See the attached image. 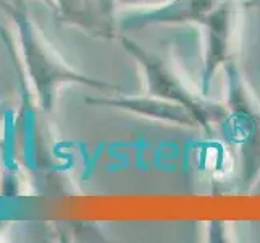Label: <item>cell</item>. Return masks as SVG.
Here are the masks:
<instances>
[{
  "label": "cell",
  "mask_w": 260,
  "mask_h": 243,
  "mask_svg": "<svg viewBox=\"0 0 260 243\" xmlns=\"http://www.w3.org/2000/svg\"><path fill=\"white\" fill-rule=\"evenodd\" d=\"M0 10L15 26L23 68L28 75L41 112L50 114L55 109L58 89L65 85H78L97 89L102 94L120 93V86L75 70L52 49L44 34L29 16L24 0H0Z\"/></svg>",
  "instance_id": "6da1fadb"
},
{
  "label": "cell",
  "mask_w": 260,
  "mask_h": 243,
  "mask_svg": "<svg viewBox=\"0 0 260 243\" xmlns=\"http://www.w3.org/2000/svg\"><path fill=\"white\" fill-rule=\"evenodd\" d=\"M226 78V115L220 131L238 159V183L249 190L260 177V105L250 93L236 59L223 67Z\"/></svg>",
  "instance_id": "7a4b0ae2"
},
{
  "label": "cell",
  "mask_w": 260,
  "mask_h": 243,
  "mask_svg": "<svg viewBox=\"0 0 260 243\" xmlns=\"http://www.w3.org/2000/svg\"><path fill=\"white\" fill-rule=\"evenodd\" d=\"M116 41H120L123 49L139 65L142 75H144L149 94L184 105L196 117L197 123H199V130H204L205 133H213L215 128L221 127V122L225 120L226 115V104L210 101L207 96L191 91L176 71L168 65L165 59L142 47L141 44H138L124 33L120 34Z\"/></svg>",
  "instance_id": "3957f363"
},
{
  "label": "cell",
  "mask_w": 260,
  "mask_h": 243,
  "mask_svg": "<svg viewBox=\"0 0 260 243\" xmlns=\"http://www.w3.org/2000/svg\"><path fill=\"white\" fill-rule=\"evenodd\" d=\"M238 26L236 0H221L201 28L204 30V60L201 73V94L209 97L213 78L226 62L235 57Z\"/></svg>",
  "instance_id": "277c9868"
},
{
  "label": "cell",
  "mask_w": 260,
  "mask_h": 243,
  "mask_svg": "<svg viewBox=\"0 0 260 243\" xmlns=\"http://www.w3.org/2000/svg\"><path fill=\"white\" fill-rule=\"evenodd\" d=\"M221 0H165L147 10L129 13L120 18V34L138 31L147 26L197 24L202 26Z\"/></svg>",
  "instance_id": "5b68a950"
},
{
  "label": "cell",
  "mask_w": 260,
  "mask_h": 243,
  "mask_svg": "<svg viewBox=\"0 0 260 243\" xmlns=\"http://www.w3.org/2000/svg\"><path fill=\"white\" fill-rule=\"evenodd\" d=\"M86 102L99 107H112V109L142 117V119L176 125V127L199 128V123H197L196 117L189 109H186L181 104L167 101V99L152 96L149 93H146L144 96H123L116 93L115 96L104 94L101 97H87Z\"/></svg>",
  "instance_id": "8992f818"
},
{
  "label": "cell",
  "mask_w": 260,
  "mask_h": 243,
  "mask_svg": "<svg viewBox=\"0 0 260 243\" xmlns=\"http://www.w3.org/2000/svg\"><path fill=\"white\" fill-rule=\"evenodd\" d=\"M58 18L97 39H118L120 26L115 0H55Z\"/></svg>",
  "instance_id": "52a82bcc"
},
{
  "label": "cell",
  "mask_w": 260,
  "mask_h": 243,
  "mask_svg": "<svg viewBox=\"0 0 260 243\" xmlns=\"http://www.w3.org/2000/svg\"><path fill=\"white\" fill-rule=\"evenodd\" d=\"M165 0H115L116 5H158Z\"/></svg>",
  "instance_id": "ba28073f"
},
{
  "label": "cell",
  "mask_w": 260,
  "mask_h": 243,
  "mask_svg": "<svg viewBox=\"0 0 260 243\" xmlns=\"http://www.w3.org/2000/svg\"><path fill=\"white\" fill-rule=\"evenodd\" d=\"M44 2H46V4H49V5H55V0H44Z\"/></svg>",
  "instance_id": "9c48e42d"
}]
</instances>
